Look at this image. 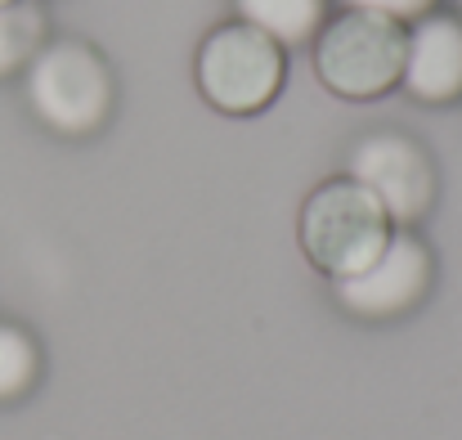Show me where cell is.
Masks as SVG:
<instances>
[{
  "instance_id": "5b68a950",
  "label": "cell",
  "mask_w": 462,
  "mask_h": 440,
  "mask_svg": "<svg viewBox=\"0 0 462 440\" xmlns=\"http://www.w3.org/2000/svg\"><path fill=\"white\" fill-rule=\"evenodd\" d=\"M350 180H359L391 216V225H413L431 211L436 198V171L422 145L395 131H377L350 148Z\"/></svg>"
},
{
  "instance_id": "8fae6325",
  "label": "cell",
  "mask_w": 462,
  "mask_h": 440,
  "mask_svg": "<svg viewBox=\"0 0 462 440\" xmlns=\"http://www.w3.org/2000/svg\"><path fill=\"white\" fill-rule=\"evenodd\" d=\"M436 0H346V9H368V14H382V18H395V23H418L427 18Z\"/></svg>"
},
{
  "instance_id": "ba28073f",
  "label": "cell",
  "mask_w": 462,
  "mask_h": 440,
  "mask_svg": "<svg viewBox=\"0 0 462 440\" xmlns=\"http://www.w3.org/2000/svg\"><path fill=\"white\" fill-rule=\"evenodd\" d=\"M238 18L279 45H306L323 27V0H234Z\"/></svg>"
},
{
  "instance_id": "9c48e42d",
  "label": "cell",
  "mask_w": 462,
  "mask_h": 440,
  "mask_svg": "<svg viewBox=\"0 0 462 440\" xmlns=\"http://www.w3.org/2000/svg\"><path fill=\"white\" fill-rule=\"evenodd\" d=\"M45 45V14L36 0L0 5V77L27 68Z\"/></svg>"
},
{
  "instance_id": "8992f818",
  "label": "cell",
  "mask_w": 462,
  "mask_h": 440,
  "mask_svg": "<svg viewBox=\"0 0 462 440\" xmlns=\"http://www.w3.org/2000/svg\"><path fill=\"white\" fill-rule=\"evenodd\" d=\"M332 288H337V301L359 319L404 314L431 288V252L422 248L418 234L400 229V234H391V243L382 248V257L373 266H364L350 279H337Z\"/></svg>"
},
{
  "instance_id": "7a4b0ae2",
  "label": "cell",
  "mask_w": 462,
  "mask_h": 440,
  "mask_svg": "<svg viewBox=\"0 0 462 440\" xmlns=\"http://www.w3.org/2000/svg\"><path fill=\"white\" fill-rule=\"evenodd\" d=\"M409 32L395 18L346 9L314 36V72L341 99H377L404 77Z\"/></svg>"
},
{
  "instance_id": "6da1fadb",
  "label": "cell",
  "mask_w": 462,
  "mask_h": 440,
  "mask_svg": "<svg viewBox=\"0 0 462 440\" xmlns=\"http://www.w3.org/2000/svg\"><path fill=\"white\" fill-rule=\"evenodd\" d=\"M297 234H301V252L310 257V266L337 284L373 266L382 248L391 243L395 225L386 207L359 180L337 175V180H323L306 198Z\"/></svg>"
},
{
  "instance_id": "277c9868",
  "label": "cell",
  "mask_w": 462,
  "mask_h": 440,
  "mask_svg": "<svg viewBox=\"0 0 462 440\" xmlns=\"http://www.w3.org/2000/svg\"><path fill=\"white\" fill-rule=\"evenodd\" d=\"M27 104L59 136H90L108 122L113 77L86 41H50L27 63Z\"/></svg>"
},
{
  "instance_id": "52a82bcc",
  "label": "cell",
  "mask_w": 462,
  "mask_h": 440,
  "mask_svg": "<svg viewBox=\"0 0 462 440\" xmlns=\"http://www.w3.org/2000/svg\"><path fill=\"white\" fill-rule=\"evenodd\" d=\"M400 86L422 104H449L462 95V23L449 14H427L413 23L404 45Z\"/></svg>"
},
{
  "instance_id": "7c38bea8",
  "label": "cell",
  "mask_w": 462,
  "mask_h": 440,
  "mask_svg": "<svg viewBox=\"0 0 462 440\" xmlns=\"http://www.w3.org/2000/svg\"><path fill=\"white\" fill-rule=\"evenodd\" d=\"M0 5H9V0H0Z\"/></svg>"
},
{
  "instance_id": "30bf717a",
  "label": "cell",
  "mask_w": 462,
  "mask_h": 440,
  "mask_svg": "<svg viewBox=\"0 0 462 440\" xmlns=\"http://www.w3.org/2000/svg\"><path fill=\"white\" fill-rule=\"evenodd\" d=\"M36 373H41L36 342L18 323H0V405L27 396L32 382H36Z\"/></svg>"
},
{
  "instance_id": "3957f363",
  "label": "cell",
  "mask_w": 462,
  "mask_h": 440,
  "mask_svg": "<svg viewBox=\"0 0 462 440\" xmlns=\"http://www.w3.org/2000/svg\"><path fill=\"white\" fill-rule=\"evenodd\" d=\"M283 77H288L283 45L247 27L243 18L216 27L198 50V90L211 108L229 117H252L270 108L274 95L283 90Z\"/></svg>"
}]
</instances>
